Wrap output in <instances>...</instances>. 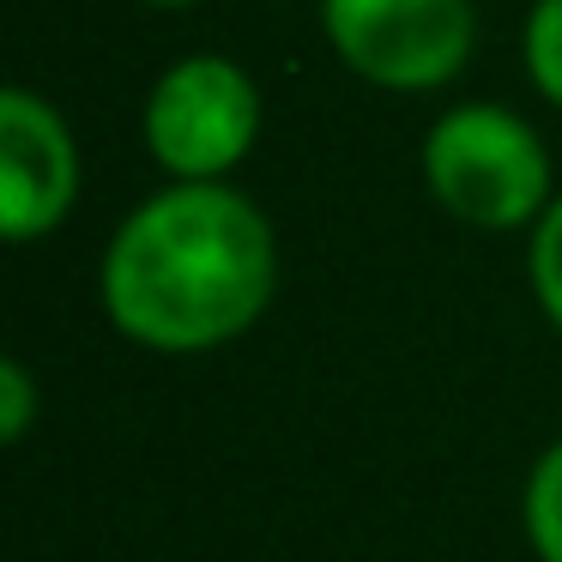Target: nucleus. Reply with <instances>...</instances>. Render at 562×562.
Returning <instances> with one entry per match:
<instances>
[{"label":"nucleus","mask_w":562,"mask_h":562,"mask_svg":"<svg viewBox=\"0 0 562 562\" xmlns=\"http://www.w3.org/2000/svg\"><path fill=\"white\" fill-rule=\"evenodd\" d=\"M520 526L538 562H562V436L532 460L520 490Z\"/></svg>","instance_id":"nucleus-6"},{"label":"nucleus","mask_w":562,"mask_h":562,"mask_svg":"<svg viewBox=\"0 0 562 562\" xmlns=\"http://www.w3.org/2000/svg\"><path fill=\"white\" fill-rule=\"evenodd\" d=\"M526 284L550 327L562 333V194L544 206V218L526 231Z\"/></svg>","instance_id":"nucleus-8"},{"label":"nucleus","mask_w":562,"mask_h":562,"mask_svg":"<svg viewBox=\"0 0 562 562\" xmlns=\"http://www.w3.org/2000/svg\"><path fill=\"white\" fill-rule=\"evenodd\" d=\"M321 37L345 74L375 91H441L472 67V0H321Z\"/></svg>","instance_id":"nucleus-4"},{"label":"nucleus","mask_w":562,"mask_h":562,"mask_svg":"<svg viewBox=\"0 0 562 562\" xmlns=\"http://www.w3.org/2000/svg\"><path fill=\"white\" fill-rule=\"evenodd\" d=\"M79 139L43 91H0V236L13 248L55 236L79 206Z\"/></svg>","instance_id":"nucleus-5"},{"label":"nucleus","mask_w":562,"mask_h":562,"mask_svg":"<svg viewBox=\"0 0 562 562\" xmlns=\"http://www.w3.org/2000/svg\"><path fill=\"white\" fill-rule=\"evenodd\" d=\"M424 194L465 231H532L557 200L550 151L538 127L508 103H453L424 127L417 146Z\"/></svg>","instance_id":"nucleus-2"},{"label":"nucleus","mask_w":562,"mask_h":562,"mask_svg":"<svg viewBox=\"0 0 562 562\" xmlns=\"http://www.w3.org/2000/svg\"><path fill=\"white\" fill-rule=\"evenodd\" d=\"M139 139L170 182H231L260 139V86L243 61L194 49L151 79Z\"/></svg>","instance_id":"nucleus-3"},{"label":"nucleus","mask_w":562,"mask_h":562,"mask_svg":"<svg viewBox=\"0 0 562 562\" xmlns=\"http://www.w3.org/2000/svg\"><path fill=\"white\" fill-rule=\"evenodd\" d=\"M139 7H151V13H188V7H200V0H139Z\"/></svg>","instance_id":"nucleus-10"},{"label":"nucleus","mask_w":562,"mask_h":562,"mask_svg":"<svg viewBox=\"0 0 562 562\" xmlns=\"http://www.w3.org/2000/svg\"><path fill=\"white\" fill-rule=\"evenodd\" d=\"M520 67L538 98L562 110V0H532L520 25Z\"/></svg>","instance_id":"nucleus-7"},{"label":"nucleus","mask_w":562,"mask_h":562,"mask_svg":"<svg viewBox=\"0 0 562 562\" xmlns=\"http://www.w3.org/2000/svg\"><path fill=\"white\" fill-rule=\"evenodd\" d=\"M37 412H43V393H37L31 363L25 357H0V441L19 448L31 436V424H37Z\"/></svg>","instance_id":"nucleus-9"},{"label":"nucleus","mask_w":562,"mask_h":562,"mask_svg":"<svg viewBox=\"0 0 562 562\" xmlns=\"http://www.w3.org/2000/svg\"><path fill=\"white\" fill-rule=\"evenodd\" d=\"M279 296V231L231 182H164L122 212L98 260V303L127 345L206 357L260 327Z\"/></svg>","instance_id":"nucleus-1"}]
</instances>
